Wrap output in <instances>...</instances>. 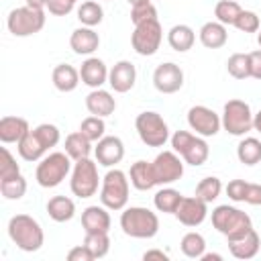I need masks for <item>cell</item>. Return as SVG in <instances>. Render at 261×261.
<instances>
[{
    "label": "cell",
    "mask_w": 261,
    "mask_h": 261,
    "mask_svg": "<svg viewBox=\"0 0 261 261\" xmlns=\"http://www.w3.org/2000/svg\"><path fill=\"white\" fill-rule=\"evenodd\" d=\"M157 18V8L153 2H143V4H135L130 8V20L133 24H141V22H147V20H153Z\"/></svg>",
    "instance_id": "42"
},
{
    "label": "cell",
    "mask_w": 261,
    "mask_h": 261,
    "mask_svg": "<svg viewBox=\"0 0 261 261\" xmlns=\"http://www.w3.org/2000/svg\"><path fill=\"white\" fill-rule=\"evenodd\" d=\"M200 261H222V255H218V253H206L204 251V255L200 257Z\"/></svg>",
    "instance_id": "50"
},
{
    "label": "cell",
    "mask_w": 261,
    "mask_h": 261,
    "mask_svg": "<svg viewBox=\"0 0 261 261\" xmlns=\"http://www.w3.org/2000/svg\"><path fill=\"white\" fill-rule=\"evenodd\" d=\"M94 157L98 161V165H104V167H114L122 161L124 157V143L120 137H114V135H104L96 147H94Z\"/></svg>",
    "instance_id": "15"
},
{
    "label": "cell",
    "mask_w": 261,
    "mask_h": 261,
    "mask_svg": "<svg viewBox=\"0 0 261 261\" xmlns=\"http://www.w3.org/2000/svg\"><path fill=\"white\" fill-rule=\"evenodd\" d=\"M77 20L82 27H98L104 20V8L96 0H86L77 6Z\"/></svg>",
    "instance_id": "33"
},
{
    "label": "cell",
    "mask_w": 261,
    "mask_h": 261,
    "mask_svg": "<svg viewBox=\"0 0 261 261\" xmlns=\"http://www.w3.org/2000/svg\"><path fill=\"white\" fill-rule=\"evenodd\" d=\"M80 133H82L86 139H90L92 143H98V141L104 137V133H106V122H104L102 116L90 114V116H86V118L82 120Z\"/></svg>",
    "instance_id": "38"
},
{
    "label": "cell",
    "mask_w": 261,
    "mask_h": 261,
    "mask_svg": "<svg viewBox=\"0 0 261 261\" xmlns=\"http://www.w3.org/2000/svg\"><path fill=\"white\" fill-rule=\"evenodd\" d=\"M212 226L226 241H234V239L245 237L253 228V220L241 208L230 206V204H220L212 210Z\"/></svg>",
    "instance_id": "1"
},
{
    "label": "cell",
    "mask_w": 261,
    "mask_h": 261,
    "mask_svg": "<svg viewBox=\"0 0 261 261\" xmlns=\"http://www.w3.org/2000/svg\"><path fill=\"white\" fill-rule=\"evenodd\" d=\"M8 237L24 253H35L45 243V232L41 224L29 214H14L8 220Z\"/></svg>",
    "instance_id": "2"
},
{
    "label": "cell",
    "mask_w": 261,
    "mask_h": 261,
    "mask_svg": "<svg viewBox=\"0 0 261 261\" xmlns=\"http://www.w3.org/2000/svg\"><path fill=\"white\" fill-rule=\"evenodd\" d=\"M128 190H130L128 175L122 169L110 167L102 177V186H100L102 206H106L108 210H124L128 202Z\"/></svg>",
    "instance_id": "5"
},
{
    "label": "cell",
    "mask_w": 261,
    "mask_h": 261,
    "mask_svg": "<svg viewBox=\"0 0 261 261\" xmlns=\"http://www.w3.org/2000/svg\"><path fill=\"white\" fill-rule=\"evenodd\" d=\"M120 228L133 239H153L159 232V218L145 206H130L120 214Z\"/></svg>",
    "instance_id": "3"
},
{
    "label": "cell",
    "mask_w": 261,
    "mask_h": 261,
    "mask_svg": "<svg viewBox=\"0 0 261 261\" xmlns=\"http://www.w3.org/2000/svg\"><path fill=\"white\" fill-rule=\"evenodd\" d=\"M228 243V251L234 259H253L257 253H259V247H261V237L255 228H251L245 237L241 239H234V241H226Z\"/></svg>",
    "instance_id": "21"
},
{
    "label": "cell",
    "mask_w": 261,
    "mask_h": 261,
    "mask_svg": "<svg viewBox=\"0 0 261 261\" xmlns=\"http://www.w3.org/2000/svg\"><path fill=\"white\" fill-rule=\"evenodd\" d=\"M0 155H2V159H0V179H8V177L18 175L20 173V167H18L14 155L8 151V147H2L0 149Z\"/></svg>",
    "instance_id": "41"
},
{
    "label": "cell",
    "mask_w": 261,
    "mask_h": 261,
    "mask_svg": "<svg viewBox=\"0 0 261 261\" xmlns=\"http://www.w3.org/2000/svg\"><path fill=\"white\" fill-rule=\"evenodd\" d=\"M249 71H251V77L261 80V49L249 53Z\"/></svg>",
    "instance_id": "48"
},
{
    "label": "cell",
    "mask_w": 261,
    "mask_h": 261,
    "mask_svg": "<svg viewBox=\"0 0 261 261\" xmlns=\"http://www.w3.org/2000/svg\"><path fill=\"white\" fill-rule=\"evenodd\" d=\"M188 124H190L192 130H196V135L206 139V137L218 135V130L222 126V120L212 108L196 104V106H192L188 110Z\"/></svg>",
    "instance_id": "13"
},
{
    "label": "cell",
    "mask_w": 261,
    "mask_h": 261,
    "mask_svg": "<svg viewBox=\"0 0 261 261\" xmlns=\"http://www.w3.org/2000/svg\"><path fill=\"white\" fill-rule=\"evenodd\" d=\"M16 149H18V155L24 159V161H41L45 157V153L49 151L45 147V143L41 141V137L33 130H29L18 143H16Z\"/></svg>",
    "instance_id": "27"
},
{
    "label": "cell",
    "mask_w": 261,
    "mask_h": 261,
    "mask_svg": "<svg viewBox=\"0 0 261 261\" xmlns=\"http://www.w3.org/2000/svg\"><path fill=\"white\" fill-rule=\"evenodd\" d=\"M98 161H92L90 157L80 159L73 163L71 167V179H69V188L71 194L77 198H92L96 196L98 188L102 186V179L98 175Z\"/></svg>",
    "instance_id": "7"
},
{
    "label": "cell",
    "mask_w": 261,
    "mask_h": 261,
    "mask_svg": "<svg viewBox=\"0 0 261 261\" xmlns=\"http://www.w3.org/2000/svg\"><path fill=\"white\" fill-rule=\"evenodd\" d=\"M27 6H33V8H47V2L49 0H24Z\"/></svg>",
    "instance_id": "51"
},
{
    "label": "cell",
    "mask_w": 261,
    "mask_h": 261,
    "mask_svg": "<svg viewBox=\"0 0 261 261\" xmlns=\"http://www.w3.org/2000/svg\"><path fill=\"white\" fill-rule=\"evenodd\" d=\"M51 82H53L55 90H59V92H63V94L73 92V90L80 86V82H82L80 69H75V67L69 65V63H59V65L53 67Z\"/></svg>",
    "instance_id": "24"
},
{
    "label": "cell",
    "mask_w": 261,
    "mask_h": 261,
    "mask_svg": "<svg viewBox=\"0 0 261 261\" xmlns=\"http://www.w3.org/2000/svg\"><path fill=\"white\" fill-rule=\"evenodd\" d=\"M234 27L241 33H257L261 29V22H259V16L253 10H241V14L234 20Z\"/></svg>",
    "instance_id": "43"
},
{
    "label": "cell",
    "mask_w": 261,
    "mask_h": 261,
    "mask_svg": "<svg viewBox=\"0 0 261 261\" xmlns=\"http://www.w3.org/2000/svg\"><path fill=\"white\" fill-rule=\"evenodd\" d=\"M69 47L77 55H92L100 47V37L92 27H80L71 33Z\"/></svg>",
    "instance_id": "22"
},
{
    "label": "cell",
    "mask_w": 261,
    "mask_h": 261,
    "mask_svg": "<svg viewBox=\"0 0 261 261\" xmlns=\"http://www.w3.org/2000/svg\"><path fill=\"white\" fill-rule=\"evenodd\" d=\"M84 245L90 249L94 259H102L110 251V237H108V232H86Z\"/></svg>",
    "instance_id": "37"
},
{
    "label": "cell",
    "mask_w": 261,
    "mask_h": 261,
    "mask_svg": "<svg viewBox=\"0 0 261 261\" xmlns=\"http://www.w3.org/2000/svg\"><path fill=\"white\" fill-rule=\"evenodd\" d=\"M173 216L184 226H200L208 216V204L198 196H184Z\"/></svg>",
    "instance_id": "16"
},
{
    "label": "cell",
    "mask_w": 261,
    "mask_h": 261,
    "mask_svg": "<svg viewBox=\"0 0 261 261\" xmlns=\"http://www.w3.org/2000/svg\"><path fill=\"white\" fill-rule=\"evenodd\" d=\"M226 71L234 80H247V77H251V71H249V53H232L226 59Z\"/></svg>",
    "instance_id": "40"
},
{
    "label": "cell",
    "mask_w": 261,
    "mask_h": 261,
    "mask_svg": "<svg viewBox=\"0 0 261 261\" xmlns=\"http://www.w3.org/2000/svg\"><path fill=\"white\" fill-rule=\"evenodd\" d=\"M135 82H137V67L126 59L116 61L108 71V84L118 94H124V92L133 90Z\"/></svg>",
    "instance_id": "17"
},
{
    "label": "cell",
    "mask_w": 261,
    "mask_h": 261,
    "mask_svg": "<svg viewBox=\"0 0 261 261\" xmlns=\"http://www.w3.org/2000/svg\"><path fill=\"white\" fill-rule=\"evenodd\" d=\"M143 2H151V0H128L130 6H135V4H143Z\"/></svg>",
    "instance_id": "53"
},
{
    "label": "cell",
    "mask_w": 261,
    "mask_h": 261,
    "mask_svg": "<svg viewBox=\"0 0 261 261\" xmlns=\"http://www.w3.org/2000/svg\"><path fill=\"white\" fill-rule=\"evenodd\" d=\"M47 214L55 222H69L75 216V204L67 196H53L47 202Z\"/></svg>",
    "instance_id": "29"
},
{
    "label": "cell",
    "mask_w": 261,
    "mask_h": 261,
    "mask_svg": "<svg viewBox=\"0 0 261 261\" xmlns=\"http://www.w3.org/2000/svg\"><path fill=\"white\" fill-rule=\"evenodd\" d=\"M171 149L184 159V163L200 167L210 157V147L204 137L190 130H175L171 135Z\"/></svg>",
    "instance_id": "6"
},
{
    "label": "cell",
    "mask_w": 261,
    "mask_h": 261,
    "mask_svg": "<svg viewBox=\"0 0 261 261\" xmlns=\"http://www.w3.org/2000/svg\"><path fill=\"white\" fill-rule=\"evenodd\" d=\"M253 116L255 114L245 100L232 98L222 108V128L232 137H245L249 130H253Z\"/></svg>",
    "instance_id": "10"
},
{
    "label": "cell",
    "mask_w": 261,
    "mask_h": 261,
    "mask_svg": "<svg viewBox=\"0 0 261 261\" xmlns=\"http://www.w3.org/2000/svg\"><path fill=\"white\" fill-rule=\"evenodd\" d=\"M82 226L86 232H108L112 226V218L106 206H88L82 212Z\"/></svg>",
    "instance_id": "19"
},
{
    "label": "cell",
    "mask_w": 261,
    "mask_h": 261,
    "mask_svg": "<svg viewBox=\"0 0 261 261\" xmlns=\"http://www.w3.org/2000/svg\"><path fill=\"white\" fill-rule=\"evenodd\" d=\"M86 108H88L90 114L106 118L116 110V100L112 98V94L108 90L96 88L86 96Z\"/></svg>",
    "instance_id": "23"
},
{
    "label": "cell",
    "mask_w": 261,
    "mask_h": 261,
    "mask_svg": "<svg viewBox=\"0 0 261 261\" xmlns=\"http://www.w3.org/2000/svg\"><path fill=\"white\" fill-rule=\"evenodd\" d=\"M253 130H257V133L261 135V110L253 116Z\"/></svg>",
    "instance_id": "52"
},
{
    "label": "cell",
    "mask_w": 261,
    "mask_h": 261,
    "mask_svg": "<svg viewBox=\"0 0 261 261\" xmlns=\"http://www.w3.org/2000/svg\"><path fill=\"white\" fill-rule=\"evenodd\" d=\"M220 192H222V181H220L216 175H208V177H204V179L198 181L194 196H198V198L204 200L206 204H212V202L220 196Z\"/></svg>",
    "instance_id": "35"
},
{
    "label": "cell",
    "mask_w": 261,
    "mask_h": 261,
    "mask_svg": "<svg viewBox=\"0 0 261 261\" xmlns=\"http://www.w3.org/2000/svg\"><path fill=\"white\" fill-rule=\"evenodd\" d=\"M0 194L6 200H20L27 194V179L22 177V173L8 179H0Z\"/></svg>",
    "instance_id": "39"
},
{
    "label": "cell",
    "mask_w": 261,
    "mask_h": 261,
    "mask_svg": "<svg viewBox=\"0 0 261 261\" xmlns=\"http://www.w3.org/2000/svg\"><path fill=\"white\" fill-rule=\"evenodd\" d=\"M135 128H137L139 139L147 147H163L169 141V126L159 112L145 110V112L137 114Z\"/></svg>",
    "instance_id": "8"
},
{
    "label": "cell",
    "mask_w": 261,
    "mask_h": 261,
    "mask_svg": "<svg viewBox=\"0 0 261 261\" xmlns=\"http://www.w3.org/2000/svg\"><path fill=\"white\" fill-rule=\"evenodd\" d=\"M31 130L29 120L22 116H2L0 118V141L4 145L18 143Z\"/></svg>",
    "instance_id": "25"
},
{
    "label": "cell",
    "mask_w": 261,
    "mask_h": 261,
    "mask_svg": "<svg viewBox=\"0 0 261 261\" xmlns=\"http://www.w3.org/2000/svg\"><path fill=\"white\" fill-rule=\"evenodd\" d=\"M247 184L245 179H230L226 186V196L232 202H245V192H247Z\"/></svg>",
    "instance_id": "44"
},
{
    "label": "cell",
    "mask_w": 261,
    "mask_h": 261,
    "mask_svg": "<svg viewBox=\"0 0 261 261\" xmlns=\"http://www.w3.org/2000/svg\"><path fill=\"white\" fill-rule=\"evenodd\" d=\"M71 157L65 151H53L49 155H45L35 171V179L41 188H57L71 171Z\"/></svg>",
    "instance_id": "4"
},
{
    "label": "cell",
    "mask_w": 261,
    "mask_h": 261,
    "mask_svg": "<svg viewBox=\"0 0 261 261\" xmlns=\"http://www.w3.org/2000/svg\"><path fill=\"white\" fill-rule=\"evenodd\" d=\"M181 194L175 190V188H161L155 196H153V204L159 212L163 214H175L179 202H181Z\"/></svg>",
    "instance_id": "32"
},
{
    "label": "cell",
    "mask_w": 261,
    "mask_h": 261,
    "mask_svg": "<svg viewBox=\"0 0 261 261\" xmlns=\"http://www.w3.org/2000/svg\"><path fill=\"white\" fill-rule=\"evenodd\" d=\"M257 43H259V47H261V29L257 31Z\"/></svg>",
    "instance_id": "54"
},
{
    "label": "cell",
    "mask_w": 261,
    "mask_h": 261,
    "mask_svg": "<svg viewBox=\"0 0 261 261\" xmlns=\"http://www.w3.org/2000/svg\"><path fill=\"white\" fill-rule=\"evenodd\" d=\"M153 86L161 94H175L184 86V71L177 63L165 61L155 67L153 71Z\"/></svg>",
    "instance_id": "14"
},
{
    "label": "cell",
    "mask_w": 261,
    "mask_h": 261,
    "mask_svg": "<svg viewBox=\"0 0 261 261\" xmlns=\"http://www.w3.org/2000/svg\"><path fill=\"white\" fill-rule=\"evenodd\" d=\"M143 259H145V261H149V259H161V261H167V259H169V255H167V253H163L161 249H149V251H145V253H143Z\"/></svg>",
    "instance_id": "49"
},
{
    "label": "cell",
    "mask_w": 261,
    "mask_h": 261,
    "mask_svg": "<svg viewBox=\"0 0 261 261\" xmlns=\"http://www.w3.org/2000/svg\"><path fill=\"white\" fill-rule=\"evenodd\" d=\"M245 202L251 206H261V184H247L245 192Z\"/></svg>",
    "instance_id": "47"
},
{
    "label": "cell",
    "mask_w": 261,
    "mask_h": 261,
    "mask_svg": "<svg viewBox=\"0 0 261 261\" xmlns=\"http://www.w3.org/2000/svg\"><path fill=\"white\" fill-rule=\"evenodd\" d=\"M161 41H163V29H161L159 18H153V20H147V22H141V24H135V31L130 35L133 49L139 55H143V57L155 55L159 51V47H161Z\"/></svg>",
    "instance_id": "11"
},
{
    "label": "cell",
    "mask_w": 261,
    "mask_h": 261,
    "mask_svg": "<svg viewBox=\"0 0 261 261\" xmlns=\"http://www.w3.org/2000/svg\"><path fill=\"white\" fill-rule=\"evenodd\" d=\"M237 157L243 165H257L261 161V141L255 137H245L239 145H237Z\"/></svg>",
    "instance_id": "31"
},
{
    "label": "cell",
    "mask_w": 261,
    "mask_h": 261,
    "mask_svg": "<svg viewBox=\"0 0 261 261\" xmlns=\"http://www.w3.org/2000/svg\"><path fill=\"white\" fill-rule=\"evenodd\" d=\"M71 2H77V0H71Z\"/></svg>",
    "instance_id": "55"
},
{
    "label": "cell",
    "mask_w": 261,
    "mask_h": 261,
    "mask_svg": "<svg viewBox=\"0 0 261 261\" xmlns=\"http://www.w3.org/2000/svg\"><path fill=\"white\" fill-rule=\"evenodd\" d=\"M65 153L73 159V161H80V159H86L94 153V147H92V141L86 139L80 130L77 133H71L65 137V145H63Z\"/></svg>",
    "instance_id": "30"
},
{
    "label": "cell",
    "mask_w": 261,
    "mask_h": 261,
    "mask_svg": "<svg viewBox=\"0 0 261 261\" xmlns=\"http://www.w3.org/2000/svg\"><path fill=\"white\" fill-rule=\"evenodd\" d=\"M128 179H130V186L139 192H149L157 186V177H155V169H153V163L145 161V159H139L130 165V171H128Z\"/></svg>",
    "instance_id": "20"
},
{
    "label": "cell",
    "mask_w": 261,
    "mask_h": 261,
    "mask_svg": "<svg viewBox=\"0 0 261 261\" xmlns=\"http://www.w3.org/2000/svg\"><path fill=\"white\" fill-rule=\"evenodd\" d=\"M6 27L14 37H31L43 31L45 27V10L33 6H18L8 12Z\"/></svg>",
    "instance_id": "9"
},
{
    "label": "cell",
    "mask_w": 261,
    "mask_h": 261,
    "mask_svg": "<svg viewBox=\"0 0 261 261\" xmlns=\"http://www.w3.org/2000/svg\"><path fill=\"white\" fill-rule=\"evenodd\" d=\"M157 186H169L184 175V159L175 151H161L153 161Z\"/></svg>",
    "instance_id": "12"
},
{
    "label": "cell",
    "mask_w": 261,
    "mask_h": 261,
    "mask_svg": "<svg viewBox=\"0 0 261 261\" xmlns=\"http://www.w3.org/2000/svg\"><path fill=\"white\" fill-rule=\"evenodd\" d=\"M198 39H200V43L206 49H220L228 41V31H226V27L222 22L210 20V22H204L202 24V29L198 33Z\"/></svg>",
    "instance_id": "26"
},
{
    "label": "cell",
    "mask_w": 261,
    "mask_h": 261,
    "mask_svg": "<svg viewBox=\"0 0 261 261\" xmlns=\"http://www.w3.org/2000/svg\"><path fill=\"white\" fill-rule=\"evenodd\" d=\"M167 43L173 51L177 53H186L194 47L196 43V33L190 24H173L167 33Z\"/></svg>",
    "instance_id": "28"
},
{
    "label": "cell",
    "mask_w": 261,
    "mask_h": 261,
    "mask_svg": "<svg viewBox=\"0 0 261 261\" xmlns=\"http://www.w3.org/2000/svg\"><path fill=\"white\" fill-rule=\"evenodd\" d=\"M73 6H75V2H71V0H49L47 2V10L53 16H67L73 10Z\"/></svg>",
    "instance_id": "45"
},
{
    "label": "cell",
    "mask_w": 261,
    "mask_h": 261,
    "mask_svg": "<svg viewBox=\"0 0 261 261\" xmlns=\"http://www.w3.org/2000/svg\"><path fill=\"white\" fill-rule=\"evenodd\" d=\"M241 6L234 0H218L214 6V16L218 22H222L224 27H234L237 16L241 14Z\"/></svg>",
    "instance_id": "36"
},
{
    "label": "cell",
    "mask_w": 261,
    "mask_h": 261,
    "mask_svg": "<svg viewBox=\"0 0 261 261\" xmlns=\"http://www.w3.org/2000/svg\"><path fill=\"white\" fill-rule=\"evenodd\" d=\"M179 249H181V253H184L186 257H190V259H200V257L204 255V251H206V239H204L200 232L190 230V232H186V234L181 237Z\"/></svg>",
    "instance_id": "34"
},
{
    "label": "cell",
    "mask_w": 261,
    "mask_h": 261,
    "mask_svg": "<svg viewBox=\"0 0 261 261\" xmlns=\"http://www.w3.org/2000/svg\"><path fill=\"white\" fill-rule=\"evenodd\" d=\"M67 261H94V255L90 253V249L86 245H77V247L69 249Z\"/></svg>",
    "instance_id": "46"
},
{
    "label": "cell",
    "mask_w": 261,
    "mask_h": 261,
    "mask_svg": "<svg viewBox=\"0 0 261 261\" xmlns=\"http://www.w3.org/2000/svg\"><path fill=\"white\" fill-rule=\"evenodd\" d=\"M108 67L102 59L98 57H88L82 67H80V77H82V84H86L88 88L96 90V88H102L106 82H108Z\"/></svg>",
    "instance_id": "18"
}]
</instances>
